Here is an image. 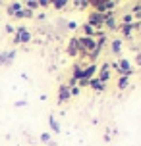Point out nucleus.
<instances>
[{"instance_id": "1a4fd4ad", "label": "nucleus", "mask_w": 141, "mask_h": 146, "mask_svg": "<svg viewBox=\"0 0 141 146\" xmlns=\"http://www.w3.org/2000/svg\"><path fill=\"white\" fill-rule=\"evenodd\" d=\"M68 54H70L72 58H77V56H79V48H77V36H72V38L68 40Z\"/></svg>"}, {"instance_id": "dca6fc26", "label": "nucleus", "mask_w": 141, "mask_h": 146, "mask_svg": "<svg viewBox=\"0 0 141 146\" xmlns=\"http://www.w3.org/2000/svg\"><path fill=\"white\" fill-rule=\"evenodd\" d=\"M48 125H50L52 133H56V135L60 133V123L56 121V117H54V115H50V117H48Z\"/></svg>"}, {"instance_id": "cd10ccee", "label": "nucleus", "mask_w": 141, "mask_h": 146, "mask_svg": "<svg viewBox=\"0 0 141 146\" xmlns=\"http://www.w3.org/2000/svg\"><path fill=\"white\" fill-rule=\"evenodd\" d=\"M39 8H50V2L48 0H41L39 2Z\"/></svg>"}, {"instance_id": "39448f33", "label": "nucleus", "mask_w": 141, "mask_h": 146, "mask_svg": "<svg viewBox=\"0 0 141 146\" xmlns=\"http://www.w3.org/2000/svg\"><path fill=\"white\" fill-rule=\"evenodd\" d=\"M104 15V27L108 31H116V29H120V25H118V19L114 17V12H106V14H103Z\"/></svg>"}, {"instance_id": "393cba45", "label": "nucleus", "mask_w": 141, "mask_h": 146, "mask_svg": "<svg viewBox=\"0 0 141 146\" xmlns=\"http://www.w3.org/2000/svg\"><path fill=\"white\" fill-rule=\"evenodd\" d=\"M101 50H103V48H99V46H97L95 50L89 52V58H91V60H97V58H99V54H101Z\"/></svg>"}, {"instance_id": "ddd939ff", "label": "nucleus", "mask_w": 141, "mask_h": 146, "mask_svg": "<svg viewBox=\"0 0 141 146\" xmlns=\"http://www.w3.org/2000/svg\"><path fill=\"white\" fill-rule=\"evenodd\" d=\"M87 87H91L93 90H99V92H103V90H104V83H103V81H99L97 77H93V79L89 81V85H87Z\"/></svg>"}, {"instance_id": "f3484780", "label": "nucleus", "mask_w": 141, "mask_h": 146, "mask_svg": "<svg viewBox=\"0 0 141 146\" xmlns=\"http://www.w3.org/2000/svg\"><path fill=\"white\" fill-rule=\"evenodd\" d=\"M120 25H122L120 29H122V35H124V36H130L132 33H134V23H132V25H126V23H120Z\"/></svg>"}, {"instance_id": "aec40b11", "label": "nucleus", "mask_w": 141, "mask_h": 146, "mask_svg": "<svg viewBox=\"0 0 141 146\" xmlns=\"http://www.w3.org/2000/svg\"><path fill=\"white\" fill-rule=\"evenodd\" d=\"M128 85H130V77H120V79H118V88H120V90L128 88Z\"/></svg>"}, {"instance_id": "9d476101", "label": "nucleus", "mask_w": 141, "mask_h": 146, "mask_svg": "<svg viewBox=\"0 0 141 146\" xmlns=\"http://www.w3.org/2000/svg\"><path fill=\"white\" fill-rule=\"evenodd\" d=\"M95 73H97V66H95V64H89L87 67H83V77H81V79L91 81L93 77H95Z\"/></svg>"}, {"instance_id": "423d86ee", "label": "nucleus", "mask_w": 141, "mask_h": 146, "mask_svg": "<svg viewBox=\"0 0 141 146\" xmlns=\"http://www.w3.org/2000/svg\"><path fill=\"white\" fill-rule=\"evenodd\" d=\"M97 71H99L97 79L103 81V83H106V81L110 79V71H112V67H110V64H103L101 67H97Z\"/></svg>"}, {"instance_id": "a878e982", "label": "nucleus", "mask_w": 141, "mask_h": 146, "mask_svg": "<svg viewBox=\"0 0 141 146\" xmlns=\"http://www.w3.org/2000/svg\"><path fill=\"white\" fill-rule=\"evenodd\" d=\"M77 27H79V23H77V21H68V29H70V31H75Z\"/></svg>"}, {"instance_id": "20e7f679", "label": "nucleus", "mask_w": 141, "mask_h": 146, "mask_svg": "<svg viewBox=\"0 0 141 146\" xmlns=\"http://www.w3.org/2000/svg\"><path fill=\"white\" fill-rule=\"evenodd\" d=\"M118 6V2H91V8L93 12H99V14H106V12H114V8Z\"/></svg>"}, {"instance_id": "2eb2a0df", "label": "nucleus", "mask_w": 141, "mask_h": 146, "mask_svg": "<svg viewBox=\"0 0 141 146\" xmlns=\"http://www.w3.org/2000/svg\"><path fill=\"white\" fill-rule=\"evenodd\" d=\"M81 31H83V36H95V33H97V31L91 27L89 23H83V25H81Z\"/></svg>"}, {"instance_id": "4be33fe9", "label": "nucleus", "mask_w": 141, "mask_h": 146, "mask_svg": "<svg viewBox=\"0 0 141 146\" xmlns=\"http://www.w3.org/2000/svg\"><path fill=\"white\" fill-rule=\"evenodd\" d=\"M23 8H27L29 12H33V10H39V2H35V0H29V2H25V4H23Z\"/></svg>"}, {"instance_id": "c756f323", "label": "nucleus", "mask_w": 141, "mask_h": 146, "mask_svg": "<svg viewBox=\"0 0 141 146\" xmlns=\"http://www.w3.org/2000/svg\"><path fill=\"white\" fill-rule=\"evenodd\" d=\"M6 31H8V33H15V29L12 27V25H6Z\"/></svg>"}, {"instance_id": "7ed1b4c3", "label": "nucleus", "mask_w": 141, "mask_h": 146, "mask_svg": "<svg viewBox=\"0 0 141 146\" xmlns=\"http://www.w3.org/2000/svg\"><path fill=\"white\" fill-rule=\"evenodd\" d=\"M87 23H89L95 31H103V27H104V15L91 10V12H89V17H87Z\"/></svg>"}, {"instance_id": "bb28decb", "label": "nucleus", "mask_w": 141, "mask_h": 146, "mask_svg": "<svg viewBox=\"0 0 141 146\" xmlns=\"http://www.w3.org/2000/svg\"><path fill=\"white\" fill-rule=\"evenodd\" d=\"M79 92H81V88H79V87H72V88H70V94H72V96H77Z\"/></svg>"}, {"instance_id": "f257e3e1", "label": "nucleus", "mask_w": 141, "mask_h": 146, "mask_svg": "<svg viewBox=\"0 0 141 146\" xmlns=\"http://www.w3.org/2000/svg\"><path fill=\"white\" fill-rule=\"evenodd\" d=\"M112 69H116V71L120 73V77H130L132 73H134V67H132V62L126 58L122 60H116V62H112L110 64Z\"/></svg>"}, {"instance_id": "a211bd4d", "label": "nucleus", "mask_w": 141, "mask_h": 146, "mask_svg": "<svg viewBox=\"0 0 141 146\" xmlns=\"http://www.w3.org/2000/svg\"><path fill=\"white\" fill-rule=\"evenodd\" d=\"M50 6L54 8V10H64V8L70 6V2H66V0H58V2H50Z\"/></svg>"}, {"instance_id": "0eeeda50", "label": "nucleus", "mask_w": 141, "mask_h": 146, "mask_svg": "<svg viewBox=\"0 0 141 146\" xmlns=\"http://www.w3.org/2000/svg\"><path fill=\"white\" fill-rule=\"evenodd\" d=\"M15 60V50L0 52V66H12Z\"/></svg>"}, {"instance_id": "c85d7f7f", "label": "nucleus", "mask_w": 141, "mask_h": 146, "mask_svg": "<svg viewBox=\"0 0 141 146\" xmlns=\"http://www.w3.org/2000/svg\"><path fill=\"white\" fill-rule=\"evenodd\" d=\"M23 106H27L25 100H17V102H15V108H23Z\"/></svg>"}, {"instance_id": "f8f14e48", "label": "nucleus", "mask_w": 141, "mask_h": 146, "mask_svg": "<svg viewBox=\"0 0 141 146\" xmlns=\"http://www.w3.org/2000/svg\"><path fill=\"white\" fill-rule=\"evenodd\" d=\"M21 8H23L21 2H12V4H8V6H6V12H8V15H15Z\"/></svg>"}, {"instance_id": "4468645a", "label": "nucleus", "mask_w": 141, "mask_h": 146, "mask_svg": "<svg viewBox=\"0 0 141 146\" xmlns=\"http://www.w3.org/2000/svg\"><path fill=\"white\" fill-rule=\"evenodd\" d=\"M14 17H17V19H29V17H33V12H29L27 8H21Z\"/></svg>"}, {"instance_id": "5701e85b", "label": "nucleus", "mask_w": 141, "mask_h": 146, "mask_svg": "<svg viewBox=\"0 0 141 146\" xmlns=\"http://www.w3.org/2000/svg\"><path fill=\"white\" fill-rule=\"evenodd\" d=\"M41 140L46 142V144H50V146H56L54 142H52V139H50V133H41Z\"/></svg>"}, {"instance_id": "9b49d317", "label": "nucleus", "mask_w": 141, "mask_h": 146, "mask_svg": "<svg viewBox=\"0 0 141 146\" xmlns=\"http://www.w3.org/2000/svg\"><path fill=\"white\" fill-rule=\"evenodd\" d=\"M110 50L114 56H120L122 54V38H112L110 40Z\"/></svg>"}, {"instance_id": "f03ea898", "label": "nucleus", "mask_w": 141, "mask_h": 146, "mask_svg": "<svg viewBox=\"0 0 141 146\" xmlns=\"http://www.w3.org/2000/svg\"><path fill=\"white\" fill-rule=\"evenodd\" d=\"M31 33H29V29L25 27V25H17V29H15V33H14V42L15 44H27V42H31Z\"/></svg>"}, {"instance_id": "412c9836", "label": "nucleus", "mask_w": 141, "mask_h": 146, "mask_svg": "<svg viewBox=\"0 0 141 146\" xmlns=\"http://www.w3.org/2000/svg\"><path fill=\"white\" fill-rule=\"evenodd\" d=\"M72 6H75V8H89L91 2L89 0H75V2H72Z\"/></svg>"}, {"instance_id": "b1692460", "label": "nucleus", "mask_w": 141, "mask_h": 146, "mask_svg": "<svg viewBox=\"0 0 141 146\" xmlns=\"http://www.w3.org/2000/svg\"><path fill=\"white\" fill-rule=\"evenodd\" d=\"M122 23H126V25H132V23H134V15L130 14V12H126V14H124V17H122Z\"/></svg>"}, {"instance_id": "6ab92c4d", "label": "nucleus", "mask_w": 141, "mask_h": 146, "mask_svg": "<svg viewBox=\"0 0 141 146\" xmlns=\"http://www.w3.org/2000/svg\"><path fill=\"white\" fill-rule=\"evenodd\" d=\"M81 77H83V67L79 66V64H75V66H74V79L79 81Z\"/></svg>"}, {"instance_id": "6e6552de", "label": "nucleus", "mask_w": 141, "mask_h": 146, "mask_svg": "<svg viewBox=\"0 0 141 146\" xmlns=\"http://www.w3.org/2000/svg\"><path fill=\"white\" fill-rule=\"evenodd\" d=\"M70 98H72V94H70V87L62 83V85L58 87V102L60 104H66Z\"/></svg>"}]
</instances>
